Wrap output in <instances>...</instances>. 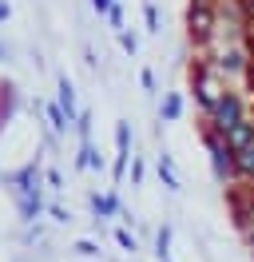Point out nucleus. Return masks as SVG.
Listing matches in <instances>:
<instances>
[{
	"label": "nucleus",
	"mask_w": 254,
	"mask_h": 262,
	"mask_svg": "<svg viewBox=\"0 0 254 262\" xmlns=\"http://www.w3.org/2000/svg\"><path fill=\"white\" fill-rule=\"evenodd\" d=\"M246 115H250V112H246V96H242V92H235V88H226V92H222V99L203 115V127L226 135V131L235 127V123H242Z\"/></svg>",
	"instance_id": "nucleus-1"
},
{
	"label": "nucleus",
	"mask_w": 254,
	"mask_h": 262,
	"mask_svg": "<svg viewBox=\"0 0 254 262\" xmlns=\"http://www.w3.org/2000/svg\"><path fill=\"white\" fill-rule=\"evenodd\" d=\"M199 139H203L206 159H210V175H215L219 183H238V171H235V151L226 147V139H222L219 131H210V127L199 131Z\"/></svg>",
	"instance_id": "nucleus-2"
},
{
	"label": "nucleus",
	"mask_w": 254,
	"mask_h": 262,
	"mask_svg": "<svg viewBox=\"0 0 254 262\" xmlns=\"http://www.w3.org/2000/svg\"><path fill=\"white\" fill-rule=\"evenodd\" d=\"M190 92H195V99H199V107H203V115L215 107L222 99V92H226V83L219 80V72L210 68V60H199V64L190 68Z\"/></svg>",
	"instance_id": "nucleus-3"
},
{
	"label": "nucleus",
	"mask_w": 254,
	"mask_h": 262,
	"mask_svg": "<svg viewBox=\"0 0 254 262\" xmlns=\"http://www.w3.org/2000/svg\"><path fill=\"white\" fill-rule=\"evenodd\" d=\"M219 32V16H215V4H190L187 8V40L195 48H206Z\"/></svg>",
	"instance_id": "nucleus-4"
},
{
	"label": "nucleus",
	"mask_w": 254,
	"mask_h": 262,
	"mask_svg": "<svg viewBox=\"0 0 254 262\" xmlns=\"http://www.w3.org/2000/svg\"><path fill=\"white\" fill-rule=\"evenodd\" d=\"M210 68L219 72V80H235V76H246V68H250V48L246 44H226L210 56Z\"/></svg>",
	"instance_id": "nucleus-5"
},
{
	"label": "nucleus",
	"mask_w": 254,
	"mask_h": 262,
	"mask_svg": "<svg viewBox=\"0 0 254 262\" xmlns=\"http://www.w3.org/2000/svg\"><path fill=\"white\" fill-rule=\"evenodd\" d=\"M4 183L12 187V195H44V171H40V163H24L20 171H8Z\"/></svg>",
	"instance_id": "nucleus-6"
},
{
	"label": "nucleus",
	"mask_w": 254,
	"mask_h": 262,
	"mask_svg": "<svg viewBox=\"0 0 254 262\" xmlns=\"http://www.w3.org/2000/svg\"><path fill=\"white\" fill-rule=\"evenodd\" d=\"M226 203H230V214H235V227L246 234L254 227V191L250 187H230Z\"/></svg>",
	"instance_id": "nucleus-7"
},
{
	"label": "nucleus",
	"mask_w": 254,
	"mask_h": 262,
	"mask_svg": "<svg viewBox=\"0 0 254 262\" xmlns=\"http://www.w3.org/2000/svg\"><path fill=\"white\" fill-rule=\"evenodd\" d=\"M56 103H60V112L68 115V123L76 127V119H79V103H76V83L68 80V72H60V76H56Z\"/></svg>",
	"instance_id": "nucleus-8"
},
{
	"label": "nucleus",
	"mask_w": 254,
	"mask_h": 262,
	"mask_svg": "<svg viewBox=\"0 0 254 262\" xmlns=\"http://www.w3.org/2000/svg\"><path fill=\"white\" fill-rule=\"evenodd\" d=\"M16 214H20V223H24V227H36V223L48 214L44 195H16Z\"/></svg>",
	"instance_id": "nucleus-9"
},
{
	"label": "nucleus",
	"mask_w": 254,
	"mask_h": 262,
	"mask_svg": "<svg viewBox=\"0 0 254 262\" xmlns=\"http://www.w3.org/2000/svg\"><path fill=\"white\" fill-rule=\"evenodd\" d=\"M16 107H20V92H16L12 80H0V135H4V127L16 119Z\"/></svg>",
	"instance_id": "nucleus-10"
},
{
	"label": "nucleus",
	"mask_w": 254,
	"mask_h": 262,
	"mask_svg": "<svg viewBox=\"0 0 254 262\" xmlns=\"http://www.w3.org/2000/svg\"><path fill=\"white\" fill-rule=\"evenodd\" d=\"M222 139H226V147L235 151V155H238V151H246V147H254V115H246L242 123H235Z\"/></svg>",
	"instance_id": "nucleus-11"
},
{
	"label": "nucleus",
	"mask_w": 254,
	"mask_h": 262,
	"mask_svg": "<svg viewBox=\"0 0 254 262\" xmlns=\"http://www.w3.org/2000/svg\"><path fill=\"white\" fill-rule=\"evenodd\" d=\"M88 207H92V214H95V223H108V219H115L119 214V195H99V191H92L88 195Z\"/></svg>",
	"instance_id": "nucleus-12"
},
{
	"label": "nucleus",
	"mask_w": 254,
	"mask_h": 262,
	"mask_svg": "<svg viewBox=\"0 0 254 262\" xmlns=\"http://www.w3.org/2000/svg\"><path fill=\"white\" fill-rule=\"evenodd\" d=\"M40 115H44V123H48L52 135H68V131H72V123H68V115L60 112V103H56V99L40 103Z\"/></svg>",
	"instance_id": "nucleus-13"
},
{
	"label": "nucleus",
	"mask_w": 254,
	"mask_h": 262,
	"mask_svg": "<svg viewBox=\"0 0 254 262\" xmlns=\"http://www.w3.org/2000/svg\"><path fill=\"white\" fill-rule=\"evenodd\" d=\"M183 112H187V99L179 96V92H167L163 103H159V123H179Z\"/></svg>",
	"instance_id": "nucleus-14"
},
{
	"label": "nucleus",
	"mask_w": 254,
	"mask_h": 262,
	"mask_svg": "<svg viewBox=\"0 0 254 262\" xmlns=\"http://www.w3.org/2000/svg\"><path fill=\"white\" fill-rule=\"evenodd\" d=\"M155 175H159V183H163L167 191H183L179 171H175V163H171V155H167V151H159V155H155Z\"/></svg>",
	"instance_id": "nucleus-15"
},
{
	"label": "nucleus",
	"mask_w": 254,
	"mask_h": 262,
	"mask_svg": "<svg viewBox=\"0 0 254 262\" xmlns=\"http://www.w3.org/2000/svg\"><path fill=\"white\" fill-rule=\"evenodd\" d=\"M103 155H99V147L95 143H79V151H76V171H103Z\"/></svg>",
	"instance_id": "nucleus-16"
},
{
	"label": "nucleus",
	"mask_w": 254,
	"mask_h": 262,
	"mask_svg": "<svg viewBox=\"0 0 254 262\" xmlns=\"http://www.w3.org/2000/svg\"><path fill=\"white\" fill-rule=\"evenodd\" d=\"M171 223H163V227L155 230V258L159 262H171Z\"/></svg>",
	"instance_id": "nucleus-17"
},
{
	"label": "nucleus",
	"mask_w": 254,
	"mask_h": 262,
	"mask_svg": "<svg viewBox=\"0 0 254 262\" xmlns=\"http://www.w3.org/2000/svg\"><path fill=\"white\" fill-rule=\"evenodd\" d=\"M235 171H238L242 183H254V147H246V151L235 155Z\"/></svg>",
	"instance_id": "nucleus-18"
},
{
	"label": "nucleus",
	"mask_w": 254,
	"mask_h": 262,
	"mask_svg": "<svg viewBox=\"0 0 254 262\" xmlns=\"http://www.w3.org/2000/svg\"><path fill=\"white\" fill-rule=\"evenodd\" d=\"M115 155H131V123L127 119L115 123Z\"/></svg>",
	"instance_id": "nucleus-19"
},
{
	"label": "nucleus",
	"mask_w": 254,
	"mask_h": 262,
	"mask_svg": "<svg viewBox=\"0 0 254 262\" xmlns=\"http://www.w3.org/2000/svg\"><path fill=\"white\" fill-rule=\"evenodd\" d=\"M143 20H147V32H151V36L163 32V24H159V4H155V0H143Z\"/></svg>",
	"instance_id": "nucleus-20"
},
{
	"label": "nucleus",
	"mask_w": 254,
	"mask_h": 262,
	"mask_svg": "<svg viewBox=\"0 0 254 262\" xmlns=\"http://www.w3.org/2000/svg\"><path fill=\"white\" fill-rule=\"evenodd\" d=\"M79 135V143H92V112H88V107H83V112H79V119H76V127H72Z\"/></svg>",
	"instance_id": "nucleus-21"
},
{
	"label": "nucleus",
	"mask_w": 254,
	"mask_h": 262,
	"mask_svg": "<svg viewBox=\"0 0 254 262\" xmlns=\"http://www.w3.org/2000/svg\"><path fill=\"white\" fill-rule=\"evenodd\" d=\"M115 243H119V250H127V254H139V238H135L127 227L115 230Z\"/></svg>",
	"instance_id": "nucleus-22"
},
{
	"label": "nucleus",
	"mask_w": 254,
	"mask_h": 262,
	"mask_svg": "<svg viewBox=\"0 0 254 262\" xmlns=\"http://www.w3.org/2000/svg\"><path fill=\"white\" fill-rule=\"evenodd\" d=\"M108 24H111V28H115V36L123 32L127 16H123V4H119V0H115V8H111V12H108Z\"/></svg>",
	"instance_id": "nucleus-23"
},
{
	"label": "nucleus",
	"mask_w": 254,
	"mask_h": 262,
	"mask_svg": "<svg viewBox=\"0 0 254 262\" xmlns=\"http://www.w3.org/2000/svg\"><path fill=\"white\" fill-rule=\"evenodd\" d=\"M76 254H83V258H99V243H95V238H79Z\"/></svg>",
	"instance_id": "nucleus-24"
},
{
	"label": "nucleus",
	"mask_w": 254,
	"mask_h": 262,
	"mask_svg": "<svg viewBox=\"0 0 254 262\" xmlns=\"http://www.w3.org/2000/svg\"><path fill=\"white\" fill-rule=\"evenodd\" d=\"M115 40H119V48H123L127 56H135V52H139V40H135V36L127 32V28H123V32H119V36H115Z\"/></svg>",
	"instance_id": "nucleus-25"
},
{
	"label": "nucleus",
	"mask_w": 254,
	"mask_h": 262,
	"mask_svg": "<svg viewBox=\"0 0 254 262\" xmlns=\"http://www.w3.org/2000/svg\"><path fill=\"white\" fill-rule=\"evenodd\" d=\"M48 214H52V223H72V211L60 203H48Z\"/></svg>",
	"instance_id": "nucleus-26"
},
{
	"label": "nucleus",
	"mask_w": 254,
	"mask_h": 262,
	"mask_svg": "<svg viewBox=\"0 0 254 262\" xmlns=\"http://www.w3.org/2000/svg\"><path fill=\"white\" fill-rule=\"evenodd\" d=\"M139 83H143V92H147V96H155L159 83H155V72H151V68H143V72H139Z\"/></svg>",
	"instance_id": "nucleus-27"
},
{
	"label": "nucleus",
	"mask_w": 254,
	"mask_h": 262,
	"mask_svg": "<svg viewBox=\"0 0 254 262\" xmlns=\"http://www.w3.org/2000/svg\"><path fill=\"white\" fill-rule=\"evenodd\" d=\"M88 4H92V12H95V16H103V20H108V12L115 8V0H88Z\"/></svg>",
	"instance_id": "nucleus-28"
},
{
	"label": "nucleus",
	"mask_w": 254,
	"mask_h": 262,
	"mask_svg": "<svg viewBox=\"0 0 254 262\" xmlns=\"http://www.w3.org/2000/svg\"><path fill=\"white\" fill-rule=\"evenodd\" d=\"M44 183L52 187V191H60V187H64V175L56 171V167H48V171H44Z\"/></svg>",
	"instance_id": "nucleus-29"
},
{
	"label": "nucleus",
	"mask_w": 254,
	"mask_h": 262,
	"mask_svg": "<svg viewBox=\"0 0 254 262\" xmlns=\"http://www.w3.org/2000/svg\"><path fill=\"white\" fill-rule=\"evenodd\" d=\"M143 175H147V167H143V159H135V163H131V183L139 187V183H143Z\"/></svg>",
	"instance_id": "nucleus-30"
},
{
	"label": "nucleus",
	"mask_w": 254,
	"mask_h": 262,
	"mask_svg": "<svg viewBox=\"0 0 254 262\" xmlns=\"http://www.w3.org/2000/svg\"><path fill=\"white\" fill-rule=\"evenodd\" d=\"M40 238H44V227H40V223L24 230V243H40Z\"/></svg>",
	"instance_id": "nucleus-31"
},
{
	"label": "nucleus",
	"mask_w": 254,
	"mask_h": 262,
	"mask_svg": "<svg viewBox=\"0 0 254 262\" xmlns=\"http://www.w3.org/2000/svg\"><path fill=\"white\" fill-rule=\"evenodd\" d=\"M8 16H12V4H8V0H0V24H4Z\"/></svg>",
	"instance_id": "nucleus-32"
},
{
	"label": "nucleus",
	"mask_w": 254,
	"mask_h": 262,
	"mask_svg": "<svg viewBox=\"0 0 254 262\" xmlns=\"http://www.w3.org/2000/svg\"><path fill=\"white\" fill-rule=\"evenodd\" d=\"M242 238H246V246H250V254H254V227L246 230V234H242Z\"/></svg>",
	"instance_id": "nucleus-33"
},
{
	"label": "nucleus",
	"mask_w": 254,
	"mask_h": 262,
	"mask_svg": "<svg viewBox=\"0 0 254 262\" xmlns=\"http://www.w3.org/2000/svg\"><path fill=\"white\" fill-rule=\"evenodd\" d=\"M242 4H246V12H250V20H254V0H242Z\"/></svg>",
	"instance_id": "nucleus-34"
},
{
	"label": "nucleus",
	"mask_w": 254,
	"mask_h": 262,
	"mask_svg": "<svg viewBox=\"0 0 254 262\" xmlns=\"http://www.w3.org/2000/svg\"><path fill=\"white\" fill-rule=\"evenodd\" d=\"M190 4H219V0H190Z\"/></svg>",
	"instance_id": "nucleus-35"
},
{
	"label": "nucleus",
	"mask_w": 254,
	"mask_h": 262,
	"mask_svg": "<svg viewBox=\"0 0 254 262\" xmlns=\"http://www.w3.org/2000/svg\"><path fill=\"white\" fill-rule=\"evenodd\" d=\"M250 191H254V187H250Z\"/></svg>",
	"instance_id": "nucleus-36"
}]
</instances>
